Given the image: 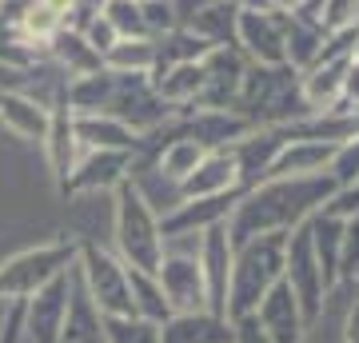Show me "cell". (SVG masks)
Instances as JSON below:
<instances>
[{
  "mask_svg": "<svg viewBox=\"0 0 359 343\" xmlns=\"http://www.w3.org/2000/svg\"><path fill=\"white\" fill-rule=\"evenodd\" d=\"M339 184L332 172H316V176H271L256 188H248L240 203L228 216V240L240 248L244 240L268 236V231H292L304 220H311L323 203L332 200Z\"/></svg>",
  "mask_w": 359,
  "mask_h": 343,
  "instance_id": "1",
  "label": "cell"
},
{
  "mask_svg": "<svg viewBox=\"0 0 359 343\" xmlns=\"http://www.w3.org/2000/svg\"><path fill=\"white\" fill-rule=\"evenodd\" d=\"M228 112L244 116L252 128H283L295 120H308V104L299 92V72L292 64H252L248 60L240 92Z\"/></svg>",
  "mask_w": 359,
  "mask_h": 343,
  "instance_id": "2",
  "label": "cell"
},
{
  "mask_svg": "<svg viewBox=\"0 0 359 343\" xmlns=\"http://www.w3.org/2000/svg\"><path fill=\"white\" fill-rule=\"evenodd\" d=\"M112 243L124 267L156 276L164 264L168 243L160 236V212L136 180H120L112 188Z\"/></svg>",
  "mask_w": 359,
  "mask_h": 343,
  "instance_id": "3",
  "label": "cell"
},
{
  "mask_svg": "<svg viewBox=\"0 0 359 343\" xmlns=\"http://www.w3.org/2000/svg\"><path fill=\"white\" fill-rule=\"evenodd\" d=\"M283 252L287 231H268L256 240H244L231 252V283H228V319L256 311L276 280H283Z\"/></svg>",
  "mask_w": 359,
  "mask_h": 343,
  "instance_id": "4",
  "label": "cell"
},
{
  "mask_svg": "<svg viewBox=\"0 0 359 343\" xmlns=\"http://www.w3.org/2000/svg\"><path fill=\"white\" fill-rule=\"evenodd\" d=\"M76 252H80V240H52L4 260L0 264V304H16V300L36 295L48 280H56L60 271L76 264Z\"/></svg>",
  "mask_w": 359,
  "mask_h": 343,
  "instance_id": "5",
  "label": "cell"
},
{
  "mask_svg": "<svg viewBox=\"0 0 359 343\" xmlns=\"http://www.w3.org/2000/svg\"><path fill=\"white\" fill-rule=\"evenodd\" d=\"M76 271H80V283H84V292H88L92 307L100 311V319L136 316V311H132L128 267L120 264V255H116V252L100 248L96 240H80Z\"/></svg>",
  "mask_w": 359,
  "mask_h": 343,
  "instance_id": "6",
  "label": "cell"
},
{
  "mask_svg": "<svg viewBox=\"0 0 359 343\" xmlns=\"http://www.w3.org/2000/svg\"><path fill=\"white\" fill-rule=\"evenodd\" d=\"M283 280L292 288L295 304H299V316L308 323V331L320 323L323 316V304H327V280H323V267L316 260V248H311V231H308V220L299 228L287 231V252H283Z\"/></svg>",
  "mask_w": 359,
  "mask_h": 343,
  "instance_id": "7",
  "label": "cell"
},
{
  "mask_svg": "<svg viewBox=\"0 0 359 343\" xmlns=\"http://www.w3.org/2000/svg\"><path fill=\"white\" fill-rule=\"evenodd\" d=\"M176 112L168 100H160V92L152 88V72H116L112 68V96L104 116H116L120 124H128L136 136H148L152 128H160L168 116Z\"/></svg>",
  "mask_w": 359,
  "mask_h": 343,
  "instance_id": "8",
  "label": "cell"
},
{
  "mask_svg": "<svg viewBox=\"0 0 359 343\" xmlns=\"http://www.w3.org/2000/svg\"><path fill=\"white\" fill-rule=\"evenodd\" d=\"M236 48L252 64H287L283 13L271 8H240L236 16Z\"/></svg>",
  "mask_w": 359,
  "mask_h": 343,
  "instance_id": "9",
  "label": "cell"
},
{
  "mask_svg": "<svg viewBox=\"0 0 359 343\" xmlns=\"http://www.w3.org/2000/svg\"><path fill=\"white\" fill-rule=\"evenodd\" d=\"M68 295H72V267L48 280L36 295L25 300V343H60Z\"/></svg>",
  "mask_w": 359,
  "mask_h": 343,
  "instance_id": "10",
  "label": "cell"
},
{
  "mask_svg": "<svg viewBox=\"0 0 359 343\" xmlns=\"http://www.w3.org/2000/svg\"><path fill=\"white\" fill-rule=\"evenodd\" d=\"M231 240L228 224H212L196 236V260L204 271V292H208V311L228 316V283H231Z\"/></svg>",
  "mask_w": 359,
  "mask_h": 343,
  "instance_id": "11",
  "label": "cell"
},
{
  "mask_svg": "<svg viewBox=\"0 0 359 343\" xmlns=\"http://www.w3.org/2000/svg\"><path fill=\"white\" fill-rule=\"evenodd\" d=\"M160 280V292H164L172 316L176 311H204L208 307V292H204V271H200V260L196 252H164V264L156 271Z\"/></svg>",
  "mask_w": 359,
  "mask_h": 343,
  "instance_id": "12",
  "label": "cell"
},
{
  "mask_svg": "<svg viewBox=\"0 0 359 343\" xmlns=\"http://www.w3.org/2000/svg\"><path fill=\"white\" fill-rule=\"evenodd\" d=\"M132 156L136 152H112V148H84L65 180L60 196H88V191H112L120 180H128Z\"/></svg>",
  "mask_w": 359,
  "mask_h": 343,
  "instance_id": "13",
  "label": "cell"
},
{
  "mask_svg": "<svg viewBox=\"0 0 359 343\" xmlns=\"http://www.w3.org/2000/svg\"><path fill=\"white\" fill-rule=\"evenodd\" d=\"M40 144H44L48 168H52V176H56V188H65V180L72 176V168H76L80 152H84L76 140V128H72V108L65 100V88H60V96L48 108V132H44Z\"/></svg>",
  "mask_w": 359,
  "mask_h": 343,
  "instance_id": "14",
  "label": "cell"
},
{
  "mask_svg": "<svg viewBox=\"0 0 359 343\" xmlns=\"http://www.w3.org/2000/svg\"><path fill=\"white\" fill-rule=\"evenodd\" d=\"M256 319L271 343H304V335H308V323L299 316V304H295L287 280H276L268 288V295L256 304Z\"/></svg>",
  "mask_w": 359,
  "mask_h": 343,
  "instance_id": "15",
  "label": "cell"
},
{
  "mask_svg": "<svg viewBox=\"0 0 359 343\" xmlns=\"http://www.w3.org/2000/svg\"><path fill=\"white\" fill-rule=\"evenodd\" d=\"M231 188H240L236 156H231V148H219V152H204V160L176 184V196L180 200H200V196H216V191Z\"/></svg>",
  "mask_w": 359,
  "mask_h": 343,
  "instance_id": "16",
  "label": "cell"
},
{
  "mask_svg": "<svg viewBox=\"0 0 359 343\" xmlns=\"http://www.w3.org/2000/svg\"><path fill=\"white\" fill-rule=\"evenodd\" d=\"M231 319L216 311H176L160 323V343H231Z\"/></svg>",
  "mask_w": 359,
  "mask_h": 343,
  "instance_id": "17",
  "label": "cell"
},
{
  "mask_svg": "<svg viewBox=\"0 0 359 343\" xmlns=\"http://www.w3.org/2000/svg\"><path fill=\"white\" fill-rule=\"evenodd\" d=\"M72 128H76L80 148H112V152H140V136L128 124H120L116 116L104 112H72Z\"/></svg>",
  "mask_w": 359,
  "mask_h": 343,
  "instance_id": "18",
  "label": "cell"
},
{
  "mask_svg": "<svg viewBox=\"0 0 359 343\" xmlns=\"http://www.w3.org/2000/svg\"><path fill=\"white\" fill-rule=\"evenodd\" d=\"M339 152V144H327V140H287L271 164L268 180L271 176H316V172H327Z\"/></svg>",
  "mask_w": 359,
  "mask_h": 343,
  "instance_id": "19",
  "label": "cell"
},
{
  "mask_svg": "<svg viewBox=\"0 0 359 343\" xmlns=\"http://www.w3.org/2000/svg\"><path fill=\"white\" fill-rule=\"evenodd\" d=\"M44 56H48V60L56 64L68 80H72V76H88V72L104 68L100 52L92 48L88 40H84V32H76V28H60V32L48 40Z\"/></svg>",
  "mask_w": 359,
  "mask_h": 343,
  "instance_id": "20",
  "label": "cell"
},
{
  "mask_svg": "<svg viewBox=\"0 0 359 343\" xmlns=\"http://www.w3.org/2000/svg\"><path fill=\"white\" fill-rule=\"evenodd\" d=\"M344 228L347 220L344 216H332V212H316L308 220V231H311V248H316V260L323 267V280L327 288L335 292V283H339V252H344Z\"/></svg>",
  "mask_w": 359,
  "mask_h": 343,
  "instance_id": "21",
  "label": "cell"
},
{
  "mask_svg": "<svg viewBox=\"0 0 359 343\" xmlns=\"http://www.w3.org/2000/svg\"><path fill=\"white\" fill-rule=\"evenodd\" d=\"M0 124L16 132L20 140H44L48 132V108L25 92H0Z\"/></svg>",
  "mask_w": 359,
  "mask_h": 343,
  "instance_id": "22",
  "label": "cell"
},
{
  "mask_svg": "<svg viewBox=\"0 0 359 343\" xmlns=\"http://www.w3.org/2000/svg\"><path fill=\"white\" fill-rule=\"evenodd\" d=\"M152 88L160 92V100H168L172 108H192V100L204 88V60L172 64L164 72H152Z\"/></svg>",
  "mask_w": 359,
  "mask_h": 343,
  "instance_id": "23",
  "label": "cell"
},
{
  "mask_svg": "<svg viewBox=\"0 0 359 343\" xmlns=\"http://www.w3.org/2000/svg\"><path fill=\"white\" fill-rule=\"evenodd\" d=\"M216 48V44H208L204 36H196L192 28H172L164 36H156V64L152 72H164L172 64H188V60H204L208 52Z\"/></svg>",
  "mask_w": 359,
  "mask_h": 343,
  "instance_id": "24",
  "label": "cell"
},
{
  "mask_svg": "<svg viewBox=\"0 0 359 343\" xmlns=\"http://www.w3.org/2000/svg\"><path fill=\"white\" fill-rule=\"evenodd\" d=\"M283 36H287V64H292L295 72H304V68L316 60V52L323 48L327 32H323L316 20L292 13V16H283Z\"/></svg>",
  "mask_w": 359,
  "mask_h": 343,
  "instance_id": "25",
  "label": "cell"
},
{
  "mask_svg": "<svg viewBox=\"0 0 359 343\" xmlns=\"http://www.w3.org/2000/svg\"><path fill=\"white\" fill-rule=\"evenodd\" d=\"M128 288H132V311H136L140 319L164 323V319L172 316V307H168V300H164V292H160V280H156V276L128 267Z\"/></svg>",
  "mask_w": 359,
  "mask_h": 343,
  "instance_id": "26",
  "label": "cell"
},
{
  "mask_svg": "<svg viewBox=\"0 0 359 343\" xmlns=\"http://www.w3.org/2000/svg\"><path fill=\"white\" fill-rule=\"evenodd\" d=\"M156 64V40H116L104 52V68L116 72H152Z\"/></svg>",
  "mask_w": 359,
  "mask_h": 343,
  "instance_id": "27",
  "label": "cell"
},
{
  "mask_svg": "<svg viewBox=\"0 0 359 343\" xmlns=\"http://www.w3.org/2000/svg\"><path fill=\"white\" fill-rule=\"evenodd\" d=\"M100 13L112 20V28L120 32V40H152L148 36V25H144L140 0H104Z\"/></svg>",
  "mask_w": 359,
  "mask_h": 343,
  "instance_id": "28",
  "label": "cell"
},
{
  "mask_svg": "<svg viewBox=\"0 0 359 343\" xmlns=\"http://www.w3.org/2000/svg\"><path fill=\"white\" fill-rule=\"evenodd\" d=\"M104 343H160V323L140 316L104 319Z\"/></svg>",
  "mask_w": 359,
  "mask_h": 343,
  "instance_id": "29",
  "label": "cell"
},
{
  "mask_svg": "<svg viewBox=\"0 0 359 343\" xmlns=\"http://www.w3.org/2000/svg\"><path fill=\"white\" fill-rule=\"evenodd\" d=\"M335 176V184L339 188H347L351 180H359V136H351V140H344L339 144V152H335V160H332V168H327Z\"/></svg>",
  "mask_w": 359,
  "mask_h": 343,
  "instance_id": "30",
  "label": "cell"
},
{
  "mask_svg": "<svg viewBox=\"0 0 359 343\" xmlns=\"http://www.w3.org/2000/svg\"><path fill=\"white\" fill-rule=\"evenodd\" d=\"M144 8V25H148V36H164V32H172L176 25V8H172V0H140Z\"/></svg>",
  "mask_w": 359,
  "mask_h": 343,
  "instance_id": "31",
  "label": "cell"
},
{
  "mask_svg": "<svg viewBox=\"0 0 359 343\" xmlns=\"http://www.w3.org/2000/svg\"><path fill=\"white\" fill-rule=\"evenodd\" d=\"M76 32H84V40H88V44H92L96 52H100V60H104V52L112 48L116 40H120V32L112 28V20H108L104 13H96V16L88 20V25H84V28H76Z\"/></svg>",
  "mask_w": 359,
  "mask_h": 343,
  "instance_id": "32",
  "label": "cell"
},
{
  "mask_svg": "<svg viewBox=\"0 0 359 343\" xmlns=\"http://www.w3.org/2000/svg\"><path fill=\"white\" fill-rule=\"evenodd\" d=\"M359 267V216H347L344 228V252H339V280H347Z\"/></svg>",
  "mask_w": 359,
  "mask_h": 343,
  "instance_id": "33",
  "label": "cell"
},
{
  "mask_svg": "<svg viewBox=\"0 0 359 343\" xmlns=\"http://www.w3.org/2000/svg\"><path fill=\"white\" fill-rule=\"evenodd\" d=\"M0 343H25V300L4 304V316H0Z\"/></svg>",
  "mask_w": 359,
  "mask_h": 343,
  "instance_id": "34",
  "label": "cell"
},
{
  "mask_svg": "<svg viewBox=\"0 0 359 343\" xmlns=\"http://www.w3.org/2000/svg\"><path fill=\"white\" fill-rule=\"evenodd\" d=\"M231 343H271L268 335H264V328H259V319L256 311H248V316H236L231 319Z\"/></svg>",
  "mask_w": 359,
  "mask_h": 343,
  "instance_id": "35",
  "label": "cell"
},
{
  "mask_svg": "<svg viewBox=\"0 0 359 343\" xmlns=\"http://www.w3.org/2000/svg\"><path fill=\"white\" fill-rule=\"evenodd\" d=\"M264 8H271V13H283V16H292V13H304V8H308V0H264Z\"/></svg>",
  "mask_w": 359,
  "mask_h": 343,
  "instance_id": "36",
  "label": "cell"
},
{
  "mask_svg": "<svg viewBox=\"0 0 359 343\" xmlns=\"http://www.w3.org/2000/svg\"><path fill=\"white\" fill-rule=\"evenodd\" d=\"M347 283H359V267H355V271H351V276H347Z\"/></svg>",
  "mask_w": 359,
  "mask_h": 343,
  "instance_id": "37",
  "label": "cell"
},
{
  "mask_svg": "<svg viewBox=\"0 0 359 343\" xmlns=\"http://www.w3.org/2000/svg\"><path fill=\"white\" fill-rule=\"evenodd\" d=\"M355 68H359V32H355Z\"/></svg>",
  "mask_w": 359,
  "mask_h": 343,
  "instance_id": "38",
  "label": "cell"
},
{
  "mask_svg": "<svg viewBox=\"0 0 359 343\" xmlns=\"http://www.w3.org/2000/svg\"><path fill=\"white\" fill-rule=\"evenodd\" d=\"M0 4H4V0H0Z\"/></svg>",
  "mask_w": 359,
  "mask_h": 343,
  "instance_id": "39",
  "label": "cell"
}]
</instances>
